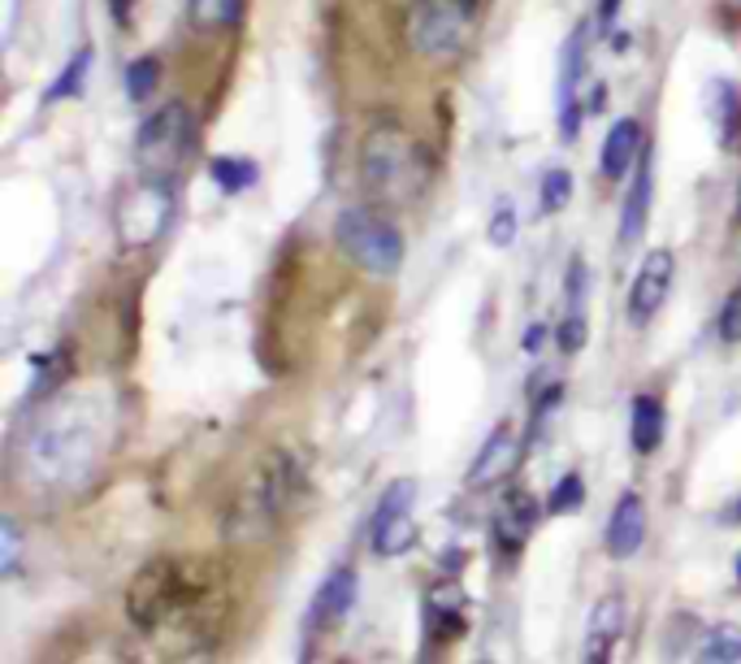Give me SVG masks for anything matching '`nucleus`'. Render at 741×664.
Returning a JSON list of instances; mask_svg holds the SVG:
<instances>
[{
  "label": "nucleus",
  "mask_w": 741,
  "mask_h": 664,
  "mask_svg": "<svg viewBox=\"0 0 741 664\" xmlns=\"http://www.w3.org/2000/svg\"><path fill=\"white\" fill-rule=\"evenodd\" d=\"M720 339L724 344H741V287L729 296V305L720 308Z\"/></svg>",
  "instance_id": "obj_30"
},
{
  "label": "nucleus",
  "mask_w": 741,
  "mask_h": 664,
  "mask_svg": "<svg viewBox=\"0 0 741 664\" xmlns=\"http://www.w3.org/2000/svg\"><path fill=\"white\" fill-rule=\"evenodd\" d=\"M512 239H516V213L507 205H498V213H494V222H491V244L507 248Z\"/></svg>",
  "instance_id": "obj_31"
},
{
  "label": "nucleus",
  "mask_w": 741,
  "mask_h": 664,
  "mask_svg": "<svg viewBox=\"0 0 741 664\" xmlns=\"http://www.w3.org/2000/svg\"><path fill=\"white\" fill-rule=\"evenodd\" d=\"M109 4H113V18L126 27V22H131V4H135V0H109Z\"/></svg>",
  "instance_id": "obj_35"
},
{
  "label": "nucleus",
  "mask_w": 741,
  "mask_h": 664,
  "mask_svg": "<svg viewBox=\"0 0 741 664\" xmlns=\"http://www.w3.org/2000/svg\"><path fill=\"white\" fill-rule=\"evenodd\" d=\"M473 31V0H412L403 13V35L421 57H451Z\"/></svg>",
  "instance_id": "obj_7"
},
{
  "label": "nucleus",
  "mask_w": 741,
  "mask_h": 664,
  "mask_svg": "<svg viewBox=\"0 0 741 664\" xmlns=\"http://www.w3.org/2000/svg\"><path fill=\"white\" fill-rule=\"evenodd\" d=\"M335 239L339 248L347 253V261L373 278H391L399 274L403 265V235L399 226L382 213V208H369V205H351L339 213L335 222Z\"/></svg>",
  "instance_id": "obj_4"
},
{
  "label": "nucleus",
  "mask_w": 741,
  "mask_h": 664,
  "mask_svg": "<svg viewBox=\"0 0 741 664\" xmlns=\"http://www.w3.org/2000/svg\"><path fill=\"white\" fill-rule=\"evenodd\" d=\"M711 122H716V140L724 153H733L741 144V92L738 83H716L711 88Z\"/></svg>",
  "instance_id": "obj_19"
},
{
  "label": "nucleus",
  "mask_w": 741,
  "mask_h": 664,
  "mask_svg": "<svg viewBox=\"0 0 741 664\" xmlns=\"http://www.w3.org/2000/svg\"><path fill=\"white\" fill-rule=\"evenodd\" d=\"M582 500H586V487H582V478H577V473H564V478L550 487L546 512H555V517H568V512L582 509Z\"/></svg>",
  "instance_id": "obj_26"
},
{
  "label": "nucleus",
  "mask_w": 741,
  "mask_h": 664,
  "mask_svg": "<svg viewBox=\"0 0 741 664\" xmlns=\"http://www.w3.org/2000/svg\"><path fill=\"white\" fill-rule=\"evenodd\" d=\"M156 83H161V61L156 57H140V61H131V70H126V96L140 104L148 101L152 92H156Z\"/></svg>",
  "instance_id": "obj_25"
},
{
  "label": "nucleus",
  "mask_w": 741,
  "mask_h": 664,
  "mask_svg": "<svg viewBox=\"0 0 741 664\" xmlns=\"http://www.w3.org/2000/svg\"><path fill=\"white\" fill-rule=\"evenodd\" d=\"M555 339H559L564 353H582V344H586V313H568L555 326Z\"/></svg>",
  "instance_id": "obj_29"
},
{
  "label": "nucleus",
  "mask_w": 741,
  "mask_h": 664,
  "mask_svg": "<svg viewBox=\"0 0 741 664\" xmlns=\"http://www.w3.org/2000/svg\"><path fill=\"white\" fill-rule=\"evenodd\" d=\"M582 305H586V265L573 261L568 265V313H582Z\"/></svg>",
  "instance_id": "obj_32"
},
{
  "label": "nucleus",
  "mask_w": 741,
  "mask_h": 664,
  "mask_svg": "<svg viewBox=\"0 0 741 664\" xmlns=\"http://www.w3.org/2000/svg\"><path fill=\"white\" fill-rule=\"evenodd\" d=\"M733 521H741V504H738V509H733Z\"/></svg>",
  "instance_id": "obj_37"
},
{
  "label": "nucleus",
  "mask_w": 741,
  "mask_h": 664,
  "mask_svg": "<svg viewBox=\"0 0 741 664\" xmlns=\"http://www.w3.org/2000/svg\"><path fill=\"white\" fill-rule=\"evenodd\" d=\"M638 156H642V122L620 118L603 140V178L625 183V174L638 165Z\"/></svg>",
  "instance_id": "obj_17"
},
{
  "label": "nucleus",
  "mask_w": 741,
  "mask_h": 664,
  "mask_svg": "<svg viewBox=\"0 0 741 664\" xmlns=\"http://www.w3.org/2000/svg\"><path fill=\"white\" fill-rule=\"evenodd\" d=\"M741 661V625H716L702 643L698 664H738Z\"/></svg>",
  "instance_id": "obj_24"
},
{
  "label": "nucleus",
  "mask_w": 741,
  "mask_h": 664,
  "mask_svg": "<svg viewBox=\"0 0 741 664\" xmlns=\"http://www.w3.org/2000/svg\"><path fill=\"white\" fill-rule=\"evenodd\" d=\"M88 61H92V57H88V52H79V57H74V61H70V65H65V70L56 74V83H52V88H49V101H61V96H74V92L83 88V74H88Z\"/></svg>",
  "instance_id": "obj_28"
},
{
  "label": "nucleus",
  "mask_w": 741,
  "mask_h": 664,
  "mask_svg": "<svg viewBox=\"0 0 741 664\" xmlns=\"http://www.w3.org/2000/svg\"><path fill=\"white\" fill-rule=\"evenodd\" d=\"M0 539H4V573H13V569H18V525H13V521H4V534H0Z\"/></svg>",
  "instance_id": "obj_33"
},
{
  "label": "nucleus",
  "mask_w": 741,
  "mask_h": 664,
  "mask_svg": "<svg viewBox=\"0 0 741 664\" xmlns=\"http://www.w3.org/2000/svg\"><path fill=\"white\" fill-rule=\"evenodd\" d=\"M244 18V0H192V22L199 31H226Z\"/></svg>",
  "instance_id": "obj_22"
},
{
  "label": "nucleus",
  "mask_w": 741,
  "mask_h": 664,
  "mask_svg": "<svg viewBox=\"0 0 741 664\" xmlns=\"http://www.w3.org/2000/svg\"><path fill=\"white\" fill-rule=\"evenodd\" d=\"M650 187H655V161L642 149L638 165H634V183H629V196H625V208H620V231H616V244L620 248H634L646 235V217H650Z\"/></svg>",
  "instance_id": "obj_13"
},
{
  "label": "nucleus",
  "mask_w": 741,
  "mask_h": 664,
  "mask_svg": "<svg viewBox=\"0 0 741 664\" xmlns=\"http://www.w3.org/2000/svg\"><path fill=\"white\" fill-rule=\"evenodd\" d=\"M187 578H192V569H183V564H152V569H144L140 582L131 586V616L144 630H156L161 621H169L178 609H187L199 595Z\"/></svg>",
  "instance_id": "obj_8"
},
{
  "label": "nucleus",
  "mask_w": 741,
  "mask_h": 664,
  "mask_svg": "<svg viewBox=\"0 0 741 664\" xmlns=\"http://www.w3.org/2000/svg\"><path fill=\"white\" fill-rule=\"evenodd\" d=\"M96 391H79L65 396L40 412L27 430V460L22 469L31 473V482L40 487H79L104 448V417H100V400H92Z\"/></svg>",
  "instance_id": "obj_1"
},
{
  "label": "nucleus",
  "mask_w": 741,
  "mask_h": 664,
  "mask_svg": "<svg viewBox=\"0 0 741 664\" xmlns=\"http://www.w3.org/2000/svg\"><path fill=\"white\" fill-rule=\"evenodd\" d=\"M192 135H196L192 109L183 101L161 104L152 118H144V126L135 135V165H140V174H148V178H174V170L192 153Z\"/></svg>",
  "instance_id": "obj_6"
},
{
  "label": "nucleus",
  "mask_w": 741,
  "mask_h": 664,
  "mask_svg": "<svg viewBox=\"0 0 741 664\" xmlns=\"http://www.w3.org/2000/svg\"><path fill=\"white\" fill-rule=\"evenodd\" d=\"M460 613H464V591L455 582H434L430 595H425V625H430V634L460 630Z\"/></svg>",
  "instance_id": "obj_20"
},
{
  "label": "nucleus",
  "mask_w": 741,
  "mask_h": 664,
  "mask_svg": "<svg viewBox=\"0 0 741 664\" xmlns=\"http://www.w3.org/2000/svg\"><path fill=\"white\" fill-rule=\"evenodd\" d=\"M625 634V600L607 595L598 609L590 613V630H586V652L582 664H607L616 652V639Z\"/></svg>",
  "instance_id": "obj_16"
},
{
  "label": "nucleus",
  "mask_w": 741,
  "mask_h": 664,
  "mask_svg": "<svg viewBox=\"0 0 741 664\" xmlns=\"http://www.w3.org/2000/svg\"><path fill=\"white\" fill-rule=\"evenodd\" d=\"M738 578H741V561H738Z\"/></svg>",
  "instance_id": "obj_38"
},
{
  "label": "nucleus",
  "mask_w": 741,
  "mask_h": 664,
  "mask_svg": "<svg viewBox=\"0 0 741 664\" xmlns=\"http://www.w3.org/2000/svg\"><path fill=\"white\" fill-rule=\"evenodd\" d=\"M646 539V504L642 496H634V491H625L620 496V504L611 509V521H607V556L611 561H629L638 548H642Z\"/></svg>",
  "instance_id": "obj_14"
},
{
  "label": "nucleus",
  "mask_w": 741,
  "mask_h": 664,
  "mask_svg": "<svg viewBox=\"0 0 741 664\" xmlns=\"http://www.w3.org/2000/svg\"><path fill=\"white\" fill-rule=\"evenodd\" d=\"M174 208H178L174 178H148V174H144L135 187H126V192L117 196V213H113V222H117V244H122L126 253L152 248V244L169 231Z\"/></svg>",
  "instance_id": "obj_5"
},
{
  "label": "nucleus",
  "mask_w": 741,
  "mask_h": 664,
  "mask_svg": "<svg viewBox=\"0 0 741 664\" xmlns=\"http://www.w3.org/2000/svg\"><path fill=\"white\" fill-rule=\"evenodd\" d=\"M434 178L430 149L399 122H378L360 140V183L382 205H416Z\"/></svg>",
  "instance_id": "obj_2"
},
{
  "label": "nucleus",
  "mask_w": 741,
  "mask_h": 664,
  "mask_svg": "<svg viewBox=\"0 0 741 664\" xmlns=\"http://www.w3.org/2000/svg\"><path fill=\"white\" fill-rule=\"evenodd\" d=\"M351 604H356V569H335L326 582H321V591L312 595V613H308V625L312 630H326V625H335V621H343L351 613Z\"/></svg>",
  "instance_id": "obj_18"
},
{
  "label": "nucleus",
  "mask_w": 741,
  "mask_h": 664,
  "mask_svg": "<svg viewBox=\"0 0 741 664\" xmlns=\"http://www.w3.org/2000/svg\"><path fill=\"white\" fill-rule=\"evenodd\" d=\"M534 525H538V504H534L529 491H507L498 500V509H494V539H498L503 552L525 548V539L534 534Z\"/></svg>",
  "instance_id": "obj_15"
},
{
  "label": "nucleus",
  "mask_w": 741,
  "mask_h": 664,
  "mask_svg": "<svg viewBox=\"0 0 741 664\" xmlns=\"http://www.w3.org/2000/svg\"><path fill=\"white\" fill-rule=\"evenodd\" d=\"M416 482L412 478H395L387 491H382V500H378V509H373V525H369V543H373V552L378 556H403L412 543H416Z\"/></svg>",
  "instance_id": "obj_9"
},
{
  "label": "nucleus",
  "mask_w": 741,
  "mask_h": 664,
  "mask_svg": "<svg viewBox=\"0 0 741 664\" xmlns=\"http://www.w3.org/2000/svg\"><path fill=\"white\" fill-rule=\"evenodd\" d=\"M183 664H208V661H204V656H196V661H183Z\"/></svg>",
  "instance_id": "obj_36"
},
{
  "label": "nucleus",
  "mask_w": 741,
  "mask_h": 664,
  "mask_svg": "<svg viewBox=\"0 0 741 664\" xmlns=\"http://www.w3.org/2000/svg\"><path fill=\"white\" fill-rule=\"evenodd\" d=\"M482 664H491V661H482Z\"/></svg>",
  "instance_id": "obj_39"
},
{
  "label": "nucleus",
  "mask_w": 741,
  "mask_h": 664,
  "mask_svg": "<svg viewBox=\"0 0 741 664\" xmlns=\"http://www.w3.org/2000/svg\"><path fill=\"white\" fill-rule=\"evenodd\" d=\"M521 457H525V435L503 421L491 439L482 443V452L473 457V464H469V487H477V491L482 487H498L503 478L516 473Z\"/></svg>",
  "instance_id": "obj_10"
},
{
  "label": "nucleus",
  "mask_w": 741,
  "mask_h": 664,
  "mask_svg": "<svg viewBox=\"0 0 741 664\" xmlns=\"http://www.w3.org/2000/svg\"><path fill=\"white\" fill-rule=\"evenodd\" d=\"M208 174H213L217 187L230 192V196H239L244 187L256 183V165L244 161V156H213V161H208Z\"/></svg>",
  "instance_id": "obj_23"
},
{
  "label": "nucleus",
  "mask_w": 741,
  "mask_h": 664,
  "mask_svg": "<svg viewBox=\"0 0 741 664\" xmlns=\"http://www.w3.org/2000/svg\"><path fill=\"white\" fill-rule=\"evenodd\" d=\"M616 13H620V0H598V27L603 31L616 22Z\"/></svg>",
  "instance_id": "obj_34"
},
{
  "label": "nucleus",
  "mask_w": 741,
  "mask_h": 664,
  "mask_svg": "<svg viewBox=\"0 0 741 664\" xmlns=\"http://www.w3.org/2000/svg\"><path fill=\"white\" fill-rule=\"evenodd\" d=\"M568 196H573V174H568L564 165L546 170L543 174V213H559V208L568 205Z\"/></svg>",
  "instance_id": "obj_27"
},
{
  "label": "nucleus",
  "mask_w": 741,
  "mask_h": 664,
  "mask_svg": "<svg viewBox=\"0 0 741 664\" xmlns=\"http://www.w3.org/2000/svg\"><path fill=\"white\" fill-rule=\"evenodd\" d=\"M672 274H677V261H672V253H663V248L642 261V269L634 278V292H629V321L634 326H646L663 308L668 292H672Z\"/></svg>",
  "instance_id": "obj_11"
},
{
  "label": "nucleus",
  "mask_w": 741,
  "mask_h": 664,
  "mask_svg": "<svg viewBox=\"0 0 741 664\" xmlns=\"http://www.w3.org/2000/svg\"><path fill=\"white\" fill-rule=\"evenodd\" d=\"M586 74V27H577L564 44V61H559V135L573 140L582 126V104H577V88Z\"/></svg>",
  "instance_id": "obj_12"
},
{
  "label": "nucleus",
  "mask_w": 741,
  "mask_h": 664,
  "mask_svg": "<svg viewBox=\"0 0 741 664\" xmlns=\"http://www.w3.org/2000/svg\"><path fill=\"white\" fill-rule=\"evenodd\" d=\"M663 426H668V412L655 396H638L634 400V448L650 457L659 443H663Z\"/></svg>",
  "instance_id": "obj_21"
},
{
  "label": "nucleus",
  "mask_w": 741,
  "mask_h": 664,
  "mask_svg": "<svg viewBox=\"0 0 741 664\" xmlns=\"http://www.w3.org/2000/svg\"><path fill=\"white\" fill-rule=\"evenodd\" d=\"M299 496V464L291 452H269L256 464V473L247 478V487L239 491L235 509H230V534H265L282 512L291 509V500Z\"/></svg>",
  "instance_id": "obj_3"
}]
</instances>
